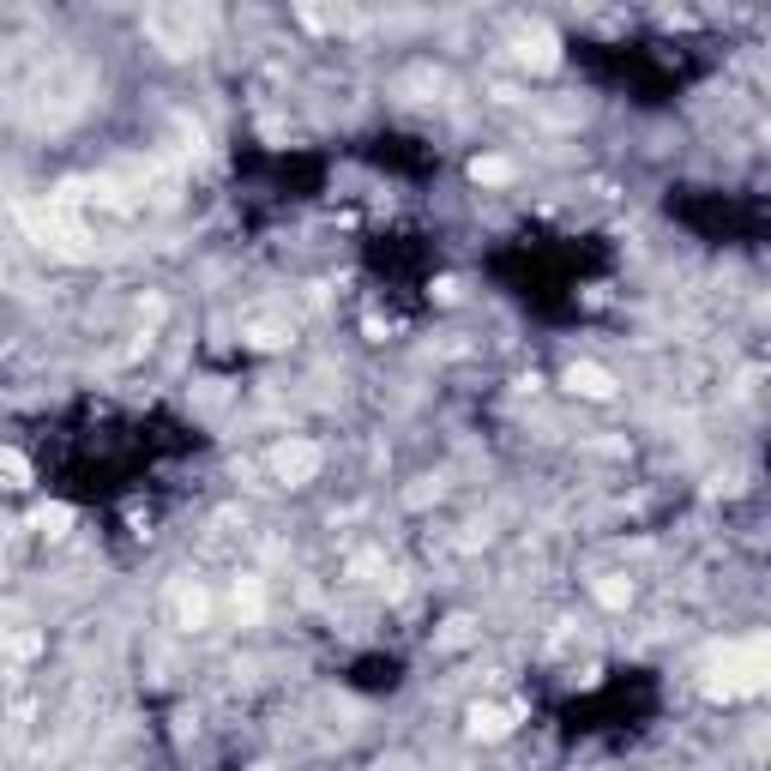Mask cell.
Segmentation results:
<instances>
[{
  "mask_svg": "<svg viewBox=\"0 0 771 771\" xmlns=\"http://www.w3.org/2000/svg\"><path fill=\"white\" fill-rule=\"evenodd\" d=\"M272 470L284 482H308L320 470V447H308V440H284V447L272 452Z\"/></svg>",
  "mask_w": 771,
  "mask_h": 771,
  "instance_id": "1",
  "label": "cell"
},
{
  "mask_svg": "<svg viewBox=\"0 0 771 771\" xmlns=\"http://www.w3.org/2000/svg\"><path fill=\"white\" fill-rule=\"evenodd\" d=\"M567 386H573V392H585V398H609L615 392V380L609 374H603V368H573V374H567Z\"/></svg>",
  "mask_w": 771,
  "mask_h": 771,
  "instance_id": "2",
  "label": "cell"
},
{
  "mask_svg": "<svg viewBox=\"0 0 771 771\" xmlns=\"http://www.w3.org/2000/svg\"><path fill=\"white\" fill-rule=\"evenodd\" d=\"M470 730H477V735H500V730H507V711L477 705V711H470Z\"/></svg>",
  "mask_w": 771,
  "mask_h": 771,
  "instance_id": "3",
  "label": "cell"
},
{
  "mask_svg": "<svg viewBox=\"0 0 771 771\" xmlns=\"http://www.w3.org/2000/svg\"><path fill=\"white\" fill-rule=\"evenodd\" d=\"M597 597L609 603V609H621V603H627V585H621V578H603V585H597Z\"/></svg>",
  "mask_w": 771,
  "mask_h": 771,
  "instance_id": "4",
  "label": "cell"
}]
</instances>
